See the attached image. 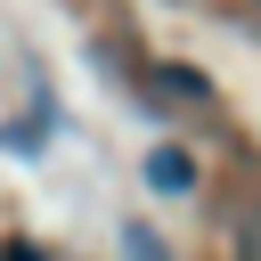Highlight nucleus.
<instances>
[{
	"label": "nucleus",
	"mask_w": 261,
	"mask_h": 261,
	"mask_svg": "<svg viewBox=\"0 0 261 261\" xmlns=\"http://www.w3.org/2000/svg\"><path fill=\"white\" fill-rule=\"evenodd\" d=\"M147 188H155V196H188V188H196V155H188V147H155V155H147Z\"/></svg>",
	"instance_id": "f257e3e1"
},
{
	"label": "nucleus",
	"mask_w": 261,
	"mask_h": 261,
	"mask_svg": "<svg viewBox=\"0 0 261 261\" xmlns=\"http://www.w3.org/2000/svg\"><path fill=\"white\" fill-rule=\"evenodd\" d=\"M155 90H163V98H188V106H204V98H212V82H204L196 65H155Z\"/></svg>",
	"instance_id": "f03ea898"
}]
</instances>
